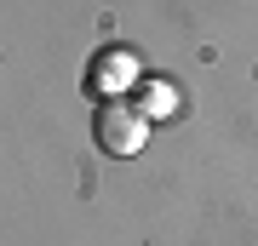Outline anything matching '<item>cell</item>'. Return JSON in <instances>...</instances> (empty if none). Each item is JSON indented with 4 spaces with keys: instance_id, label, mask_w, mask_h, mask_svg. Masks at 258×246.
<instances>
[{
    "instance_id": "6da1fadb",
    "label": "cell",
    "mask_w": 258,
    "mask_h": 246,
    "mask_svg": "<svg viewBox=\"0 0 258 246\" xmlns=\"http://www.w3.org/2000/svg\"><path fill=\"white\" fill-rule=\"evenodd\" d=\"M92 137H98V149L103 155H138V149L149 143V120L132 109V103H120V98H109V103H98V115H92Z\"/></svg>"
},
{
    "instance_id": "7a4b0ae2",
    "label": "cell",
    "mask_w": 258,
    "mask_h": 246,
    "mask_svg": "<svg viewBox=\"0 0 258 246\" xmlns=\"http://www.w3.org/2000/svg\"><path fill=\"white\" fill-rule=\"evenodd\" d=\"M132 74H138L132 52H103V57H98V69H92V92H103V86H126Z\"/></svg>"
},
{
    "instance_id": "3957f363",
    "label": "cell",
    "mask_w": 258,
    "mask_h": 246,
    "mask_svg": "<svg viewBox=\"0 0 258 246\" xmlns=\"http://www.w3.org/2000/svg\"><path fill=\"white\" fill-rule=\"evenodd\" d=\"M144 103H155L149 115H155V120H166V115H172V86H149V92H144Z\"/></svg>"
}]
</instances>
